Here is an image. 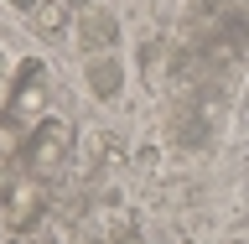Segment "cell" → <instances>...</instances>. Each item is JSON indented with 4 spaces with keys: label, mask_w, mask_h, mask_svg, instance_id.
Returning <instances> with one entry per match:
<instances>
[{
    "label": "cell",
    "mask_w": 249,
    "mask_h": 244,
    "mask_svg": "<svg viewBox=\"0 0 249 244\" xmlns=\"http://www.w3.org/2000/svg\"><path fill=\"white\" fill-rule=\"evenodd\" d=\"M42 208H47V182H36V177H16L5 192H0V224L11 234H26L42 224Z\"/></svg>",
    "instance_id": "obj_3"
},
{
    "label": "cell",
    "mask_w": 249,
    "mask_h": 244,
    "mask_svg": "<svg viewBox=\"0 0 249 244\" xmlns=\"http://www.w3.org/2000/svg\"><path fill=\"white\" fill-rule=\"evenodd\" d=\"M16 177H21V167H11V161H0V192H5V187L16 182Z\"/></svg>",
    "instance_id": "obj_6"
},
{
    "label": "cell",
    "mask_w": 249,
    "mask_h": 244,
    "mask_svg": "<svg viewBox=\"0 0 249 244\" xmlns=\"http://www.w3.org/2000/svg\"><path fill=\"white\" fill-rule=\"evenodd\" d=\"M78 5H89V0H78Z\"/></svg>",
    "instance_id": "obj_8"
},
{
    "label": "cell",
    "mask_w": 249,
    "mask_h": 244,
    "mask_svg": "<svg viewBox=\"0 0 249 244\" xmlns=\"http://www.w3.org/2000/svg\"><path fill=\"white\" fill-rule=\"evenodd\" d=\"M11 244H52L42 229H26V234H11Z\"/></svg>",
    "instance_id": "obj_5"
},
{
    "label": "cell",
    "mask_w": 249,
    "mask_h": 244,
    "mask_svg": "<svg viewBox=\"0 0 249 244\" xmlns=\"http://www.w3.org/2000/svg\"><path fill=\"white\" fill-rule=\"evenodd\" d=\"M47 99H52V73H47V62L42 57H21V68H16V78H11V99H5L0 125H5L11 135H26L31 125L47 120Z\"/></svg>",
    "instance_id": "obj_2"
},
{
    "label": "cell",
    "mask_w": 249,
    "mask_h": 244,
    "mask_svg": "<svg viewBox=\"0 0 249 244\" xmlns=\"http://www.w3.org/2000/svg\"><path fill=\"white\" fill-rule=\"evenodd\" d=\"M11 5H16V11H26V5H31V0H11Z\"/></svg>",
    "instance_id": "obj_7"
},
{
    "label": "cell",
    "mask_w": 249,
    "mask_h": 244,
    "mask_svg": "<svg viewBox=\"0 0 249 244\" xmlns=\"http://www.w3.org/2000/svg\"><path fill=\"white\" fill-rule=\"evenodd\" d=\"M26 21L42 31V37H62L68 21H73V0H31V5H26Z\"/></svg>",
    "instance_id": "obj_4"
},
{
    "label": "cell",
    "mask_w": 249,
    "mask_h": 244,
    "mask_svg": "<svg viewBox=\"0 0 249 244\" xmlns=\"http://www.w3.org/2000/svg\"><path fill=\"white\" fill-rule=\"evenodd\" d=\"M68 156H73V120H62V114H47L42 125H31L21 146H16V167L36 177V182H52L62 167H68Z\"/></svg>",
    "instance_id": "obj_1"
}]
</instances>
